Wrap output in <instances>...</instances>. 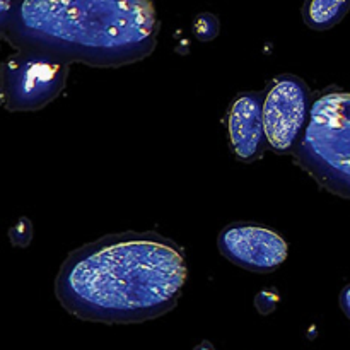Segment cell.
Returning <instances> with one entry per match:
<instances>
[{"instance_id": "obj_12", "label": "cell", "mask_w": 350, "mask_h": 350, "mask_svg": "<svg viewBox=\"0 0 350 350\" xmlns=\"http://www.w3.org/2000/svg\"><path fill=\"white\" fill-rule=\"evenodd\" d=\"M14 2H0V34H5L7 27L10 24V17H12Z\"/></svg>"}, {"instance_id": "obj_11", "label": "cell", "mask_w": 350, "mask_h": 350, "mask_svg": "<svg viewBox=\"0 0 350 350\" xmlns=\"http://www.w3.org/2000/svg\"><path fill=\"white\" fill-rule=\"evenodd\" d=\"M277 301H279L277 293H273V291H262V293L256 294L255 308L258 310L260 314L267 317V314H270L273 310H275Z\"/></svg>"}, {"instance_id": "obj_8", "label": "cell", "mask_w": 350, "mask_h": 350, "mask_svg": "<svg viewBox=\"0 0 350 350\" xmlns=\"http://www.w3.org/2000/svg\"><path fill=\"white\" fill-rule=\"evenodd\" d=\"M350 10V0H311L303 5V19L314 31L337 26Z\"/></svg>"}, {"instance_id": "obj_9", "label": "cell", "mask_w": 350, "mask_h": 350, "mask_svg": "<svg viewBox=\"0 0 350 350\" xmlns=\"http://www.w3.org/2000/svg\"><path fill=\"white\" fill-rule=\"evenodd\" d=\"M219 29H221V23H219L217 16H214V14L202 12L195 17L193 34L197 36V40L212 41L214 38L219 36Z\"/></svg>"}, {"instance_id": "obj_6", "label": "cell", "mask_w": 350, "mask_h": 350, "mask_svg": "<svg viewBox=\"0 0 350 350\" xmlns=\"http://www.w3.org/2000/svg\"><path fill=\"white\" fill-rule=\"evenodd\" d=\"M224 258L241 269L256 273H270L287 260L289 246L273 229L253 222L226 226L217 239Z\"/></svg>"}, {"instance_id": "obj_1", "label": "cell", "mask_w": 350, "mask_h": 350, "mask_svg": "<svg viewBox=\"0 0 350 350\" xmlns=\"http://www.w3.org/2000/svg\"><path fill=\"white\" fill-rule=\"evenodd\" d=\"M188 279L185 253L159 232H116L74 250L55 294L72 317L108 325L142 323L170 313Z\"/></svg>"}, {"instance_id": "obj_13", "label": "cell", "mask_w": 350, "mask_h": 350, "mask_svg": "<svg viewBox=\"0 0 350 350\" xmlns=\"http://www.w3.org/2000/svg\"><path fill=\"white\" fill-rule=\"evenodd\" d=\"M340 308L345 313V317L350 320V284L345 286L340 293Z\"/></svg>"}, {"instance_id": "obj_2", "label": "cell", "mask_w": 350, "mask_h": 350, "mask_svg": "<svg viewBox=\"0 0 350 350\" xmlns=\"http://www.w3.org/2000/svg\"><path fill=\"white\" fill-rule=\"evenodd\" d=\"M159 17L144 0L14 2L5 38L16 50L62 64L123 67L154 51Z\"/></svg>"}, {"instance_id": "obj_10", "label": "cell", "mask_w": 350, "mask_h": 350, "mask_svg": "<svg viewBox=\"0 0 350 350\" xmlns=\"http://www.w3.org/2000/svg\"><path fill=\"white\" fill-rule=\"evenodd\" d=\"M9 236L14 246H17V248H26L31 243V238H33V226H31V222L26 217L19 219L10 228Z\"/></svg>"}, {"instance_id": "obj_5", "label": "cell", "mask_w": 350, "mask_h": 350, "mask_svg": "<svg viewBox=\"0 0 350 350\" xmlns=\"http://www.w3.org/2000/svg\"><path fill=\"white\" fill-rule=\"evenodd\" d=\"M311 91L293 74L277 75L263 91L262 118L267 144L277 154H293L311 113Z\"/></svg>"}, {"instance_id": "obj_4", "label": "cell", "mask_w": 350, "mask_h": 350, "mask_svg": "<svg viewBox=\"0 0 350 350\" xmlns=\"http://www.w3.org/2000/svg\"><path fill=\"white\" fill-rule=\"evenodd\" d=\"M70 65L31 51L10 55L0 65V105L9 111H36L65 89Z\"/></svg>"}, {"instance_id": "obj_7", "label": "cell", "mask_w": 350, "mask_h": 350, "mask_svg": "<svg viewBox=\"0 0 350 350\" xmlns=\"http://www.w3.org/2000/svg\"><path fill=\"white\" fill-rule=\"evenodd\" d=\"M263 92L248 91L238 94L228 116L229 140L238 159L253 163L265 154L267 137L262 118Z\"/></svg>"}, {"instance_id": "obj_3", "label": "cell", "mask_w": 350, "mask_h": 350, "mask_svg": "<svg viewBox=\"0 0 350 350\" xmlns=\"http://www.w3.org/2000/svg\"><path fill=\"white\" fill-rule=\"evenodd\" d=\"M293 156L321 188L350 200V92H325L313 103Z\"/></svg>"}, {"instance_id": "obj_14", "label": "cell", "mask_w": 350, "mask_h": 350, "mask_svg": "<svg viewBox=\"0 0 350 350\" xmlns=\"http://www.w3.org/2000/svg\"><path fill=\"white\" fill-rule=\"evenodd\" d=\"M193 350H217V349H215L214 345L211 344V342L205 340V342H200V344H198L197 347H195Z\"/></svg>"}]
</instances>
